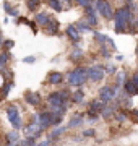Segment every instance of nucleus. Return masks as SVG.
Returning a JSON list of instances; mask_svg holds the SVG:
<instances>
[{
	"label": "nucleus",
	"instance_id": "f257e3e1",
	"mask_svg": "<svg viewBox=\"0 0 138 146\" xmlns=\"http://www.w3.org/2000/svg\"><path fill=\"white\" fill-rule=\"evenodd\" d=\"M133 13L128 5H123V7H119L114 13V31L117 34H135L138 31L135 28V18H133Z\"/></svg>",
	"mask_w": 138,
	"mask_h": 146
},
{
	"label": "nucleus",
	"instance_id": "f03ea898",
	"mask_svg": "<svg viewBox=\"0 0 138 146\" xmlns=\"http://www.w3.org/2000/svg\"><path fill=\"white\" fill-rule=\"evenodd\" d=\"M65 81L72 88H81L88 80V67L86 65H76L73 70H70L65 75Z\"/></svg>",
	"mask_w": 138,
	"mask_h": 146
},
{
	"label": "nucleus",
	"instance_id": "7ed1b4c3",
	"mask_svg": "<svg viewBox=\"0 0 138 146\" xmlns=\"http://www.w3.org/2000/svg\"><path fill=\"white\" fill-rule=\"evenodd\" d=\"M70 96H72V91L68 88H62V89H58V91L49 93L47 98H46L47 107H50V106H68Z\"/></svg>",
	"mask_w": 138,
	"mask_h": 146
},
{
	"label": "nucleus",
	"instance_id": "20e7f679",
	"mask_svg": "<svg viewBox=\"0 0 138 146\" xmlns=\"http://www.w3.org/2000/svg\"><path fill=\"white\" fill-rule=\"evenodd\" d=\"M5 115H7V120L10 122V125L15 130H23V117H21V112H20L18 106L8 104L5 109Z\"/></svg>",
	"mask_w": 138,
	"mask_h": 146
},
{
	"label": "nucleus",
	"instance_id": "39448f33",
	"mask_svg": "<svg viewBox=\"0 0 138 146\" xmlns=\"http://www.w3.org/2000/svg\"><path fill=\"white\" fill-rule=\"evenodd\" d=\"M94 8L99 13V16H102L104 20H114V7H112L111 0H94Z\"/></svg>",
	"mask_w": 138,
	"mask_h": 146
},
{
	"label": "nucleus",
	"instance_id": "423d86ee",
	"mask_svg": "<svg viewBox=\"0 0 138 146\" xmlns=\"http://www.w3.org/2000/svg\"><path fill=\"white\" fill-rule=\"evenodd\" d=\"M122 93V88H119L117 84H107V86H102L99 89V93H98V98L104 102H112V101H115V98L119 94Z\"/></svg>",
	"mask_w": 138,
	"mask_h": 146
},
{
	"label": "nucleus",
	"instance_id": "0eeeda50",
	"mask_svg": "<svg viewBox=\"0 0 138 146\" xmlns=\"http://www.w3.org/2000/svg\"><path fill=\"white\" fill-rule=\"evenodd\" d=\"M106 78V65L104 63H94L88 67V80L91 83H99Z\"/></svg>",
	"mask_w": 138,
	"mask_h": 146
},
{
	"label": "nucleus",
	"instance_id": "6e6552de",
	"mask_svg": "<svg viewBox=\"0 0 138 146\" xmlns=\"http://www.w3.org/2000/svg\"><path fill=\"white\" fill-rule=\"evenodd\" d=\"M44 128L41 123H37V122H33L31 120V123L29 125H26V127H23V133H25V136H33V138H39V136L44 133Z\"/></svg>",
	"mask_w": 138,
	"mask_h": 146
},
{
	"label": "nucleus",
	"instance_id": "1a4fd4ad",
	"mask_svg": "<svg viewBox=\"0 0 138 146\" xmlns=\"http://www.w3.org/2000/svg\"><path fill=\"white\" fill-rule=\"evenodd\" d=\"M119 109H122L119 101H112V102H107L106 107H104V110L101 112V117H102L104 120H112V119H114V115L117 114V110H119Z\"/></svg>",
	"mask_w": 138,
	"mask_h": 146
},
{
	"label": "nucleus",
	"instance_id": "9d476101",
	"mask_svg": "<svg viewBox=\"0 0 138 146\" xmlns=\"http://www.w3.org/2000/svg\"><path fill=\"white\" fill-rule=\"evenodd\" d=\"M23 99L28 106H33V107H39L42 104V96L37 93V91H26L23 94Z\"/></svg>",
	"mask_w": 138,
	"mask_h": 146
},
{
	"label": "nucleus",
	"instance_id": "9b49d317",
	"mask_svg": "<svg viewBox=\"0 0 138 146\" xmlns=\"http://www.w3.org/2000/svg\"><path fill=\"white\" fill-rule=\"evenodd\" d=\"M52 18L54 16H52V13H50L49 10H39V11L34 13V21L37 23V26L41 28V29L47 26V23L52 20Z\"/></svg>",
	"mask_w": 138,
	"mask_h": 146
},
{
	"label": "nucleus",
	"instance_id": "f8f14e48",
	"mask_svg": "<svg viewBox=\"0 0 138 146\" xmlns=\"http://www.w3.org/2000/svg\"><path fill=\"white\" fill-rule=\"evenodd\" d=\"M37 115H39V123L47 130V128H50V127H54V114L50 112L49 109H42L37 112Z\"/></svg>",
	"mask_w": 138,
	"mask_h": 146
},
{
	"label": "nucleus",
	"instance_id": "ddd939ff",
	"mask_svg": "<svg viewBox=\"0 0 138 146\" xmlns=\"http://www.w3.org/2000/svg\"><path fill=\"white\" fill-rule=\"evenodd\" d=\"M83 13H85V18H86V21L90 23L93 28H96V26H99V13L96 11V8H94V5H91V7H86L85 10H83Z\"/></svg>",
	"mask_w": 138,
	"mask_h": 146
},
{
	"label": "nucleus",
	"instance_id": "4468645a",
	"mask_svg": "<svg viewBox=\"0 0 138 146\" xmlns=\"http://www.w3.org/2000/svg\"><path fill=\"white\" fill-rule=\"evenodd\" d=\"M65 36L72 42V46L73 44H80V41H81V33L78 31V28L75 26V23L73 25H68V26L65 28Z\"/></svg>",
	"mask_w": 138,
	"mask_h": 146
},
{
	"label": "nucleus",
	"instance_id": "2eb2a0df",
	"mask_svg": "<svg viewBox=\"0 0 138 146\" xmlns=\"http://www.w3.org/2000/svg\"><path fill=\"white\" fill-rule=\"evenodd\" d=\"M42 33L47 34V36H60V21L52 18L47 23V26L42 28Z\"/></svg>",
	"mask_w": 138,
	"mask_h": 146
},
{
	"label": "nucleus",
	"instance_id": "dca6fc26",
	"mask_svg": "<svg viewBox=\"0 0 138 146\" xmlns=\"http://www.w3.org/2000/svg\"><path fill=\"white\" fill-rule=\"evenodd\" d=\"M68 58L73 63H80L81 60L85 58V52L80 49L78 44H73V47H72V50H70V54H68Z\"/></svg>",
	"mask_w": 138,
	"mask_h": 146
},
{
	"label": "nucleus",
	"instance_id": "f3484780",
	"mask_svg": "<svg viewBox=\"0 0 138 146\" xmlns=\"http://www.w3.org/2000/svg\"><path fill=\"white\" fill-rule=\"evenodd\" d=\"M65 81V75L60 72H49L47 75V83L52 84V86H58Z\"/></svg>",
	"mask_w": 138,
	"mask_h": 146
},
{
	"label": "nucleus",
	"instance_id": "a211bd4d",
	"mask_svg": "<svg viewBox=\"0 0 138 146\" xmlns=\"http://www.w3.org/2000/svg\"><path fill=\"white\" fill-rule=\"evenodd\" d=\"M106 104H107V102H104V101H101V99H93L91 102H88L86 109L93 110V112H98V114H101L102 110H104V107H106Z\"/></svg>",
	"mask_w": 138,
	"mask_h": 146
},
{
	"label": "nucleus",
	"instance_id": "6ab92c4d",
	"mask_svg": "<svg viewBox=\"0 0 138 146\" xmlns=\"http://www.w3.org/2000/svg\"><path fill=\"white\" fill-rule=\"evenodd\" d=\"M70 102H72V104H76V106L83 104V102H85V91H83L81 88H78L76 91H72Z\"/></svg>",
	"mask_w": 138,
	"mask_h": 146
},
{
	"label": "nucleus",
	"instance_id": "aec40b11",
	"mask_svg": "<svg viewBox=\"0 0 138 146\" xmlns=\"http://www.w3.org/2000/svg\"><path fill=\"white\" fill-rule=\"evenodd\" d=\"M75 26L78 28V31H80L81 34H83V33H91V34H93V31H94V28H93L90 23L86 21L85 16H83V18H80V20L76 21V23H75Z\"/></svg>",
	"mask_w": 138,
	"mask_h": 146
},
{
	"label": "nucleus",
	"instance_id": "412c9836",
	"mask_svg": "<svg viewBox=\"0 0 138 146\" xmlns=\"http://www.w3.org/2000/svg\"><path fill=\"white\" fill-rule=\"evenodd\" d=\"M123 93H127L128 96H132V98H135V96H138V86L135 83H133V80L130 78L127 81V83L123 84Z\"/></svg>",
	"mask_w": 138,
	"mask_h": 146
},
{
	"label": "nucleus",
	"instance_id": "4be33fe9",
	"mask_svg": "<svg viewBox=\"0 0 138 146\" xmlns=\"http://www.w3.org/2000/svg\"><path fill=\"white\" fill-rule=\"evenodd\" d=\"M85 114H75L72 119L68 120V125H67V128H76V127H80L83 122H85Z\"/></svg>",
	"mask_w": 138,
	"mask_h": 146
},
{
	"label": "nucleus",
	"instance_id": "5701e85b",
	"mask_svg": "<svg viewBox=\"0 0 138 146\" xmlns=\"http://www.w3.org/2000/svg\"><path fill=\"white\" fill-rule=\"evenodd\" d=\"M67 131V127H62V125H57L54 130L49 131V140L52 141H57L60 136H64V133Z\"/></svg>",
	"mask_w": 138,
	"mask_h": 146
},
{
	"label": "nucleus",
	"instance_id": "b1692460",
	"mask_svg": "<svg viewBox=\"0 0 138 146\" xmlns=\"http://www.w3.org/2000/svg\"><path fill=\"white\" fill-rule=\"evenodd\" d=\"M42 3H44V0H25V5H26L28 11H31V13L39 11V7Z\"/></svg>",
	"mask_w": 138,
	"mask_h": 146
},
{
	"label": "nucleus",
	"instance_id": "393cba45",
	"mask_svg": "<svg viewBox=\"0 0 138 146\" xmlns=\"http://www.w3.org/2000/svg\"><path fill=\"white\" fill-rule=\"evenodd\" d=\"M128 75H127V72L125 70H119L117 72V75H115V84L119 86V88H123V84L128 81Z\"/></svg>",
	"mask_w": 138,
	"mask_h": 146
},
{
	"label": "nucleus",
	"instance_id": "a878e982",
	"mask_svg": "<svg viewBox=\"0 0 138 146\" xmlns=\"http://www.w3.org/2000/svg\"><path fill=\"white\" fill-rule=\"evenodd\" d=\"M130 119V112L125 109H119L117 110V114L114 115V120H115L117 123H123V122H127Z\"/></svg>",
	"mask_w": 138,
	"mask_h": 146
},
{
	"label": "nucleus",
	"instance_id": "bb28decb",
	"mask_svg": "<svg viewBox=\"0 0 138 146\" xmlns=\"http://www.w3.org/2000/svg\"><path fill=\"white\" fill-rule=\"evenodd\" d=\"M5 143H20V130H10L5 135Z\"/></svg>",
	"mask_w": 138,
	"mask_h": 146
},
{
	"label": "nucleus",
	"instance_id": "cd10ccee",
	"mask_svg": "<svg viewBox=\"0 0 138 146\" xmlns=\"http://www.w3.org/2000/svg\"><path fill=\"white\" fill-rule=\"evenodd\" d=\"M3 10H5L7 15H10V16H16V18L20 16V10H18L16 7L11 5L8 0H5V2H3Z\"/></svg>",
	"mask_w": 138,
	"mask_h": 146
},
{
	"label": "nucleus",
	"instance_id": "c85d7f7f",
	"mask_svg": "<svg viewBox=\"0 0 138 146\" xmlns=\"http://www.w3.org/2000/svg\"><path fill=\"white\" fill-rule=\"evenodd\" d=\"M99 55H101L102 58H112V52H114V50H112L111 47H109V44H99Z\"/></svg>",
	"mask_w": 138,
	"mask_h": 146
},
{
	"label": "nucleus",
	"instance_id": "c756f323",
	"mask_svg": "<svg viewBox=\"0 0 138 146\" xmlns=\"http://www.w3.org/2000/svg\"><path fill=\"white\" fill-rule=\"evenodd\" d=\"M46 3L50 10H54L55 13H62V5H60V0H46Z\"/></svg>",
	"mask_w": 138,
	"mask_h": 146
},
{
	"label": "nucleus",
	"instance_id": "7c9ffc66",
	"mask_svg": "<svg viewBox=\"0 0 138 146\" xmlns=\"http://www.w3.org/2000/svg\"><path fill=\"white\" fill-rule=\"evenodd\" d=\"M52 114L55 115H65L67 114V109H68V106H50V107H47Z\"/></svg>",
	"mask_w": 138,
	"mask_h": 146
},
{
	"label": "nucleus",
	"instance_id": "2f4dec72",
	"mask_svg": "<svg viewBox=\"0 0 138 146\" xmlns=\"http://www.w3.org/2000/svg\"><path fill=\"white\" fill-rule=\"evenodd\" d=\"M93 37H94V41L98 42V46L99 44H106L107 42V39H109V36H106V34H102L101 31H93Z\"/></svg>",
	"mask_w": 138,
	"mask_h": 146
},
{
	"label": "nucleus",
	"instance_id": "473e14b6",
	"mask_svg": "<svg viewBox=\"0 0 138 146\" xmlns=\"http://www.w3.org/2000/svg\"><path fill=\"white\" fill-rule=\"evenodd\" d=\"M18 146H37V140L33 136H25V140H20Z\"/></svg>",
	"mask_w": 138,
	"mask_h": 146
},
{
	"label": "nucleus",
	"instance_id": "72a5a7b5",
	"mask_svg": "<svg viewBox=\"0 0 138 146\" xmlns=\"http://www.w3.org/2000/svg\"><path fill=\"white\" fill-rule=\"evenodd\" d=\"M11 58H13V55H11V52L10 50H3V52H0V62L2 63H8L11 62Z\"/></svg>",
	"mask_w": 138,
	"mask_h": 146
},
{
	"label": "nucleus",
	"instance_id": "f704fd0d",
	"mask_svg": "<svg viewBox=\"0 0 138 146\" xmlns=\"http://www.w3.org/2000/svg\"><path fill=\"white\" fill-rule=\"evenodd\" d=\"M117 72H119V67H117V65H114V63H109V65H106V75L115 76Z\"/></svg>",
	"mask_w": 138,
	"mask_h": 146
},
{
	"label": "nucleus",
	"instance_id": "c9c22d12",
	"mask_svg": "<svg viewBox=\"0 0 138 146\" xmlns=\"http://www.w3.org/2000/svg\"><path fill=\"white\" fill-rule=\"evenodd\" d=\"M60 5H62L64 11H68L75 7V3H73V0H60Z\"/></svg>",
	"mask_w": 138,
	"mask_h": 146
},
{
	"label": "nucleus",
	"instance_id": "e433bc0d",
	"mask_svg": "<svg viewBox=\"0 0 138 146\" xmlns=\"http://www.w3.org/2000/svg\"><path fill=\"white\" fill-rule=\"evenodd\" d=\"M13 88V81H8V83H5V86L2 88V96H3V99H5L7 96L10 94V89Z\"/></svg>",
	"mask_w": 138,
	"mask_h": 146
},
{
	"label": "nucleus",
	"instance_id": "4c0bfd02",
	"mask_svg": "<svg viewBox=\"0 0 138 146\" xmlns=\"http://www.w3.org/2000/svg\"><path fill=\"white\" fill-rule=\"evenodd\" d=\"M81 136H83V138H93V136H96V130H94V128L83 130V131H81Z\"/></svg>",
	"mask_w": 138,
	"mask_h": 146
},
{
	"label": "nucleus",
	"instance_id": "58836bf2",
	"mask_svg": "<svg viewBox=\"0 0 138 146\" xmlns=\"http://www.w3.org/2000/svg\"><path fill=\"white\" fill-rule=\"evenodd\" d=\"M15 47V41L13 39H5V42H3V50H10Z\"/></svg>",
	"mask_w": 138,
	"mask_h": 146
},
{
	"label": "nucleus",
	"instance_id": "ea45409f",
	"mask_svg": "<svg viewBox=\"0 0 138 146\" xmlns=\"http://www.w3.org/2000/svg\"><path fill=\"white\" fill-rule=\"evenodd\" d=\"M29 23H31V20H28L26 16H18L16 18V25H28L29 26Z\"/></svg>",
	"mask_w": 138,
	"mask_h": 146
},
{
	"label": "nucleus",
	"instance_id": "a19ab883",
	"mask_svg": "<svg viewBox=\"0 0 138 146\" xmlns=\"http://www.w3.org/2000/svg\"><path fill=\"white\" fill-rule=\"evenodd\" d=\"M34 62H36V57H34V55H26V57H23V63H28V65H33Z\"/></svg>",
	"mask_w": 138,
	"mask_h": 146
},
{
	"label": "nucleus",
	"instance_id": "79ce46f5",
	"mask_svg": "<svg viewBox=\"0 0 138 146\" xmlns=\"http://www.w3.org/2000/svg\"><path fill=\"white\" fill-rule=\"evenodd\" d=\"M37 146H57V145H55L52 140H49V138H47V140H44V141H39Z\"/></svg>",
	"mask_w": 138,
	"mask_h": 146
},
{
	"label": "nucleus",
	"instance_id": "37998d69",
	"mask_svg": "<svg viewBox=\"0 0 138 146\" xmlns=\"http://www.w3.org/2000/svg\"><path fill=\"white\" fill-rule=\"evenodd\" d=\"M130 119H132L135 123H138V109H132V110H130Z\"/></svg>",
	"mask_w": 138,
	"mask_h": 146
},
{
	"label": "nucleus",
	"instance_id": "c03bdc74",
	"mask_svg": "<svg viewBox=\"0 0 138 146\" xmlns=\"http://www.w3.org/2000/svg\"><path fill=\"white\" fill-rule=\"evenodd\" d=\"M5 83H7V76H5V73L0 72V89L5 86Z\"/></svg>",
	"mask_w": 138,
	"mask_h": 146
},
{
	"label": "nucleus",
	"instance_id": "a18cd8bd",
	"mask_svg": "<svg viewBox=\"0 0 138 146\" xmlns=\"http://www.w3.org/2000/svg\"><path fill=\"white\" fill-rule=\"evenodd\" d=\"M107 44H109V47H111L114 52H117V46H115V42H114V39H111V37H109V39H107Z\"/></svg>",
	"mask_w": 138,
	"mask_h": 146
},
{
	"label": "nucleus",
	"instance_id": "49530a36",
	"mask_svg": "<svg viewBox=\"0 0 138 146\" xmlns=\"http://www.w3.org/2000/svg\"><path fill=\"white\" fill-rule=\"evenodd\" d=\"M132 80H133V83L138 86V72H135V73L132 75Z\"/></svg>",
	"mask_w": 138,
	"mask_h": 146
},
{
	"label": "nucleus",
	"instance_id": "de8ad7c7",
	"mask_svg": "<svg viewBox=\"0 0 138 146\" xmlns=\"http://www.w3.org/2000/svg\"><path fill=\"white\" fill-rule=\"evenodd\" d=\"M3 42H5V37H3V34L0 31V49H3Z\"/></svg>",
	"mask_w": 138,
	"mask_h": 146
},
{
	"label": "nucleus",
	"instance_id": "09e8293b",
	"mask_svg": "<svg viewBox=\"0 0 138 146\" xmlns=\"http://www.w3.org/2000/svg\"><path fill=\"white\" fill-rule=\"evenodd\" d=\"M115 60H117V62H122V60H123V55H117Z\"/></svg>",
	"mask_w": 138,
	"mask_h": 146
},
{
	"label": "nucleus",
	"instance_id": "8fccbe9b",
	"mask_svg": "<svg viewBox=\"0 0 138 146\" xmlns=\"http://www.w3.org/2000/svg\"><path fill=\"white\" fill-rule=\"evenodd\" d=\"M135 28H137V29H138V15L135 16Z\"/></svg>",
	"mask_w": 138,
	"mask_h": 146
},
{
	"label": "nucleus",
	"instance_id": "3c124183",
	"mask_svg": "<svg viewBox=\"0 0 138 146\" xmlns=\"http://www.w3.org/2000/svg\"><path fill=\"white\" fill-rule=\"evenodd\" d=\"M135 54H137V58H138V46L135 47Z\"/></svg>",
	"mask_w": 138,
	"mask_h": 146
},
{
	"label": "nucleus",
	"instance_id": "603ef678",
	"mask_svg": "<svg viewBox=\"0 0 138 146\" xmlns=\"http://www.w3.org/2000/svg\"><path fill=\"white\" fill-rule=\"evenodd\" d=\"M0 146H3V143H2V140H0Z\"/></svg>",
	"mask_w": 138,
	"mask_h": 146
},
{
	"label": "nucleus",
	"instance_id": "864d4df0",
	"mask_svg": "<svg viewBox=\"0 0 138 146\" xmlns=\"http://www.w3.org/2000/svg\"><path fill=\"white\" fill-rule=\"evenodd\" d=\"M75 2H76V0H73V3H75Z\"/></svg>",
	"mask_w": 138,
	"mask_h": 146
},
{
	"label": "nucleus",
	"instance_id": "5fc2aeb1",
	"mask_svg": "<svg viewBox=\"0 0 138 146\" xmlns=\"http://www.w3.org/2000/svg\"><path fill=\"white\" fill-rule=\"evenodd\" d=\"M137 72H138V70H137Z\"/></svg>",
	"mask_w": 138,
	"mask_h": 146
}]
</instances>
